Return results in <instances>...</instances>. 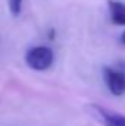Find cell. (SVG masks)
<instances>
[{
  "label": "cell",
  "mask_w": 125,
  "mask_h": 126,
  "mask_svg": "<svg viewBox=\"0 0 125 126\" xmlns=\"http://www.w3.org/2000/svg\"><path fill=\"white\" fill-rule=\"evenodd\" d=\"M25 63L32 70H46L53 63V51L46 46L32 47L25 54Z\"/></svg>",
  "instance_id": "obj_1"
},
{
  "label": "cell",
  "mask_w": 125,
  "mask_h": 126,
  "mask_svg": "<svg viewBox=\"0 0 125 126\" xmlns=\"http://www.w3.org/2000/svg\"><path fill=\"white\" fill-rule=\"evenodd\" d=\"M121 43H122V44L125 46V31L121 34Z\"/></svg>",
  "instance_id": "obj_6"
},
{
  "label": "cell",
  "mask_w": 125,
  "mask_h": 126,
  "mask_svg": "<svg viewBox=\"0 0 125 126\" xmlns=\"http://www.w3.org/2000/svg\"><path fill=\"white\" fill-rule=\"evenodd\" d=\"M103 79L107 90L113 95H122L125 93V75L112 67L103 69Z\"/></svg>",
  "instance_id": "obj_3"
},
{
  "label": "cell",
  "mask_w": 125,
  "mask_h": 126,
  "mask_svg": "<svg viewBox=\"0 0 125 126\" xmlns=\"http://www.w3.org/2000/svg\"><path fill=\"white\" fill-rule=\"evenodd\" d=\"M87 111L90 113V116L96 119L99 123L104 126H125V116L113 111V110H107L104 107H99L96 104H90L87 107Z\"/></svg>",
  "instance_id": "obj_2"
},
{
  "label": "cell",
  "mask_w": 125,
  "mask_h": 126,
  "mask_svg": "<svg viewBox=\"0 0 125 126\" xmlns=\"http://www.w3.org/2000/svg\"><path fill=\"white\" fill-rule=\"evenodd\" d=\"M107 7L110 13V21L115 25L125 27V3L118 0H107Z\"/></svg>",
  "instance_id": "obj_4"
},
{
  "label": "cell",
  "mask_w": 125,
  "mask_h": 126,
  "mask_svg": "<svg viewBox=\"0 0 125 126\" xmlns=\"http://www.w3.org/2000/svg\"><path fill=\"white\" fill-rule=\"evenodd\" d=\"M22 1L24 0H9V10L12 16H18L22 10Z\"/></svg>",
  "instance_id": "obj_5"
}]
</instances>
